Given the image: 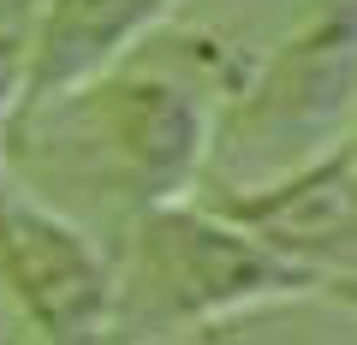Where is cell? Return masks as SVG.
I'll list each match as a JSON object with an SVG mask.
<instances>
[{"label": "cell", "mask_w": 357, "mask_h": 345, "mask_svg": "<svg viewBox=\"0 0 357 345\" xmlns=\"http://www.w3.org/2000/svg\"><path fill=\"white\" fill-rule=\"evenodd\" d=\"M36 18H42V0H0V119L13 114V102H18Z\"/></svg>", "instance_id": "6"}, {"label": "cell", "mask_w": 357, "mask_h": 345, "mask_svg": "<svg viewBox=\"0 0 357 345\" xmlns=\"http://www.w3.org/2000/svg\"><path fill=\"white\" fill-rule=\"evenodd\" d=\"M54 95L72 114L89 119V155L102 161V185L119 191L126 203L155 208L178 197L197 179V167L208 155V131H215V102H208L203 77H161V72H131L114 84H77Z\"/></svg>", "instance_id": "3"}, {"label": "cell", "mask_w": 357, "mask_h": 345, "mask_svg": "<svg viewBox=\"0 0 357 345\" xmlns=\"http://www.w3.org/2000/svg\"><path fill=\"white\" fill-rule=\"evenodd\" d=\"M357 119V6L292 36L256 84H238L208 131L220 197L262 191L345 143Z\"/></svg>", "instance_id": "1"}, {"label": "cell", "mask_w": 357, "mask_h": 345, "mask_svg": "<svg viewBox=\"0 0 357 345\" xmlns=\"http://www.w3.org/2000/svg\"><path fill=\"white\" fill-rule=\"evenodd\" d=\"M0 274L18 286L30 316L60 339L102 333V321L114 316V286L96 250L66 220H48L36 203L13 197L6 179H0Z\"/></svg>", "instance_id": "4"}, {"label": "cell", "mask_w": 357, "mask_h": 345, "mask_svg": "<svg viewBox=\"0 0 357 345\" xmlns=\"http://www.w3.org/2000/svg\"><path fill=\"white\" fill-rule=\"evenodd\" d=\"M333 6H357V0H333Z\"/></svg>", "instance_id": "8"}, {"label": "cell", "mask_w": 357, "mask_h": 345, "mask_svg": "<svg viewBox=\"0 0 357 345\" xmlns=\"http://www.w3.org/2000/svg\"><path fill=\"white\" fill-rule=\"evenodd\" d=\"M333 286H340V292H345V298H357V280H333Z\"/></svg>", "instance_id": "7"}, {"label": "cell", "mask_w": 357, "mask_h": 345, "mask_svg": "<svg viewBox=\"0 0 357 345\" xmlns=\"http://www.w3.org/2000/svg\"><path fill=\"white\" fill-rule=\"evenodd\" d=\"M310 280L316 268L268 250L238 220L155 203L131 244V292L119 298V321H137V328L215 321L227 309L298 292Z\"/></svg>", "instance_id": "2"}, {"label": "cell", "mask_w": 357, "mask_h": 345, "mask_svg": "<svg viewBox=\"0 0 357 345\" xmlns=\"http://www.w3.org/2000/svg\"><path fill=\"white\" fill-rule=\"evenodd\" d=\"M173 0H42L13 119L36 114L54 95H66L77 84H89L96 72H107L126 48H137L143 30H155V18Z\"/></svg>", "instance_id": "5"}, {"label": "cell", "mask_w": 357, "mask_h": 345, "mask_svg": "<svg viewBox=\"0 0 357 345\" xmlns=\"http://www.w3.org/2000/svg\"><path fill=\"white\" fill-rule=\"evenodd\" d=\"M351 143H357V137H351Z\"/></svg>", "instance_id": "9"}]
</instances>
